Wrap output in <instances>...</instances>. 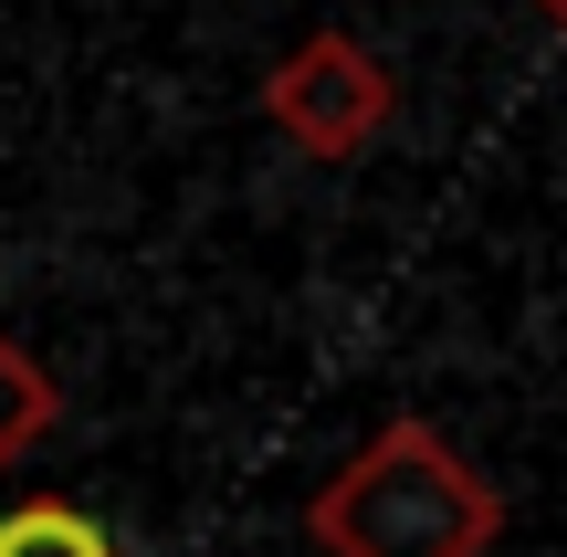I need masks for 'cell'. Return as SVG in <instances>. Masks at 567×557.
I'll use <instances>...</instances> for the list:
<instances>
[{"instance_id": "6da1fadb", "label": "cell", "mask_w": 567, "mask_h": 557, "mask_svg": "<svg viewBox=\"0 0 567 557\" xmlns=\"http://www.w3.org/2000/svg\"><path fill=\"white\" fill-rule=\"evenodd\" d=\"M305 537L326 557H494L505 495L431 421L400 411L305 495Z\"/></svg>"}, {"instance_id": "7a4b0ae2", "label": "cell", "mask_w": 567, "mask_h": 557, "mask_svg": "<svg viewBox=\"0 0 567 557\" xmlns=\"http://www.w3.org/2000/svg\"><path fill=\"white\" fill-rule=\"evenodd\" d=\"M264 116L284 126V147L347 168V158H368V147L389 137V116H400V74H389L358 32H305L295 53L264 74Z\"/></svg>"}, {"instance_id": "3957f363", "label": "cell", "mask_w": 567, "mask_h": 557, "mask_svg": "<svg viewBox=\"0 0 567 557\" xmlns=\"http://www.w3.org/2000/svg\"><path fill=\"white\" fill-rule=\"evenodd\" d=\"M53 421H63V379L42 369L21 337H0V474H11V463L32 453Z\"/></svg>"}, {"instance_id": "277c9868", "label": "cell", "mask_w": 567, "mask_h": 557, "mask_svg": "<svg viewBox=\"0 0 567 557\" xmlns=\"http://www.w3.org/2000/svg\"><path fill=\"white\" fill-rule=\"evenodd\" d=\"M0 557H126V547L105 537L74 495H32V505L0 516Z\"/></svg>"}]
</instances>
